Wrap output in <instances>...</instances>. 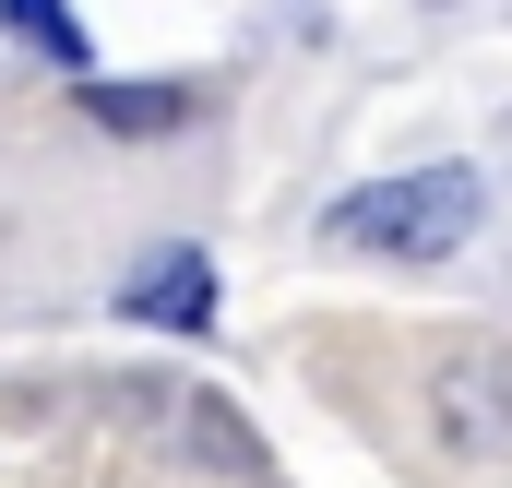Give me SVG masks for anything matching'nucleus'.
<instances>
[{"mask_svg": "<svg viewBox=\"0 0 512 488\" xmlns=\"http://www.w3.org/2000/svg\"><path fill=\"white\" fill-rule=\"evenodd\" d=\"M477 167H405V179H370V191H346L322 227L346 250H382V262H453V250L477 239Z\"/></svg>", "mask_w": 512, "mask_h": 488, "instance_id": "f257e3e1", "label": "nucleus"}, {"mask_svg": "<svg viewBox=\"0 0 512 488\" xmlns=\"http://www.w3.org/2000/svg\"><path fill=\"white\" fill-rule=\"evenodd\" d=\"M120 310H131V322H179V334H203V322H215V274H203V250H155V262L120 286Z\"/></svg>", "mask_w": 512, "mask_h": 488, "instance_id": "f03ea898", "label": "nucleus"}, {"mask_svg": "<svg viewBox=\"0 0 512 488\" xmlns=\"http://www.w3.org/2000/svg\"><path fill=\"white\" fill-rule=\"evenodd\" d=\"M0 24H12V36H36V48H60V60L84 72V36H72V12H60V0H0Z\"/></svg>", "mask_w": 512, "mask_h": 488, "instance_id": "7ed1b4c3", "label": "nucleus"}]
</instances>
